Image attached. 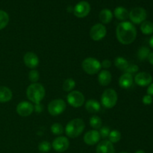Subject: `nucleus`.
<instances>
[{"label": "nucleus", "instance_id": "f257e3e1", "mask_svg": "<svg viewBox=\"0 0 153 153\" xmlns=\"http://www.w3.org/2000/svg\"><path fill=\"white\" fill-rule=\"evenodd\" d=\"M116 36L118 41L122 44H131L135 40L137 30L131 22L124 21L118 24L117 26Z\"/></svg>", "mask_w": 153, "mask_h": 153}, {"label": "nucleus", "instance_id": "f03ea898", "mask_svg": "<svg viewBox=\"0 0 153 153\" xmlns=\"http://www.w3.org/2000/svg\"><path fill=\"white\" fill-rule=\"evenodd\" d=\"M45 88L41 84L32 83L28 87L26 91L27 98L35 105L40 104L45 97Z\"/></svg>", "mask_w": 153, "mask_h": 153}, {"label": "nucleus", "instance_id": "7ed1b4c3", "mask_svg": "<svg viewBox=\"0 0 153 153\" xmlns=\"http://www.w3.org/2000/svg\"><path fill=\"white\" fill-rule=\"evenodd\" d=\"M85 128L84 120L80 118H76L70 120L65 127V133L70 138H76L82 134Z\"/></svg>", "mask_w": 153, "mask_h": 153}, {"label": "nucleus", "instance_id": "20e7f679", "mask_svg": "<svg viewBox=\"0 0 153 153\" xmlns=\"http://www.w3.org/2000/svg\"><path fill=\"white\" fill-rule=\"evenodd\" d=\"M118 96L114 89L109 88L104 91L101 96V104L105 108L110 109L114 107L117 102Z\"/></svg>", "mask_w": 153, "mask_h": 153}, {"label": "nucleus", "instance_id": "39448f33", "mask_svg": "<svg viewBox=\"0 0 153 153\" xmlns=\"http://www.w3.org/2000/svg\"><path fill=\"white\" fill-rule=\"evenodd\" d=\"M82 67L84 71L89 75L98 73L102 68L101 63L94 58H87L82 61Z\"/></svg>", "mask_w": 153, "mask_h": 153}, {"label": "nucleus", "instance_id": "423d86ee", "mask_svg": "<svg viewBox=\"0 0 153 153\" xmlns=\"http://www.w3.org/2000/svg\"><path fill=\"white\" fill-rule=\"evenodd\" d=\"M66 102L61 99H56L48 105V111L52 116H58L66 110Z\"/></svg>", "mask_w": 153, "mask_h": 153}, {"label": "nucleus", "instance_id": "0eeeda50", "mask_svg": "<svg viewBox=\"0 0 153 153\" xmlns=\"http://www.w3.org/2000/svg\"><path fill=\"white\" fill-rule=\"evenodd\" d=\"M147 16V13L144 8L140 7H134L130 11L128 18L134 24H140L144 22Z\"/></svg>", "mask_w": 153, "mask_h": 153}, {"label": "nucleus", "instance_id": "6e6552de", "mask_svg": "<svg viewBox=\"0 0 153 153\" xmlns=\"http://www.w3.org/2000/svg\"><path fill=\"white\" fill-rule=\"evenodd\" d=\"M67 102L73 108H80L85 103V99L80 91H73L67 95Z\"/></svg>", "mask_w": 153, "mask_h": 153}, {"label": "nucleus", "instance_id": "1a4fd4ad", "mask_svg": "<svg viewBox=\"0 0 153 153\" xmlns=\"http://www.w3.org/2000/svg\"><path fill=\"white\" fill-rule=\"evenodd\" d=\"M107 34L105 26L102 23H97L93 25L90 31L91 38L94 41H99L104 38Z\"/></svg>", "mask_w": 153, "mask_h": 153}, {"label": "nucleus", "instance_id": "9d476101", "mask_svg": "<svg viewBox=\"0 0 153 153\" xmlns=\"http://www.w3.org/2000/svg\"><path fill=\"white\" fill-rule=\"evenodd\" d=\"M91 11V5L86 1H79L73 8V13L78 18H84L88 16Z\"/></svg>", "mask_w": 153, "mask_h": 153}, {"label": "nucleus", "instance_id": "9b49d317", "mask_svg": "<svg viewBox=\"0 0 153 153\" xmlns=\"http://www.w3.org/2000/svg\"><path fill=\"white\" fill-rule=\"evenodd\" d=\"M70 146V141L68 138L64 136L58 137L53 140L52 144V147L54 150L58 152H64L68 149Z\"/></svg>", "mask_w": 153, "mask_h": 153}, {"label": "nucleus", "instance_id": "f8f14e48", "mask_svg": "<svg viewBox=\"0 0 153 153\" xmlns=\"http://www.w3.org/2000/svg\"><path fill=\"white\" fill-rule=\"evenodd\" d=\"M16 113L21 117H28L33 113L34 107L31 102L23 101L19 102L16 106Z\"/></svg>", "mask_w": 153, "mask_h": 153}, {"label": "nucleus", "instance_id": "ddd939ff", "mask_svg": "<svg viewBox=\"0 0 153 153\" xmlns=\"http://www.w3.org/2000/svg\"><path fill=\"white\" fill-rule=\"evenodd\" d=\"M134 82L139 86H149L152 82V76L146 72H140L134 76Z\"/></svg>", "mask_w": 153, "mask_h": 153}, {"label": "nucleus", "instance_id": "4468645a", "mask_svg": "<svg viewBox=\"0 0 153 153\" xmlns=\"http://www.w3.org/2000/svg\"><path fill=\"white\" fill-rule=\"evenodd\" d=\"M24 64L30 69H34L39 65V58L35 53L32 52H28L23 57Z\"/></svg>", "mask_w": 153, "mask_h": 153}, {"label": "nucleus", "instance_id": "2eb2a0df", "mask_svg": "<svg viewBox=\"0 0 153 153\" xmlns=\"http://www.w3.org/2000/svg\"><path fill=\"white\" fill-rule=\"evenodd\" d=\"M100 132L97 130H91L88 131L84 136V141L87 145L89 146H94L100 142Z\"/></svg>", "mask_w": 153, "mask_h": 153}, {"label": "nucleus", "instance_id": "dca6fc26", "mask_svg": "<svg viewBox=\"0 0 153 153\" xmlns=\"http://www.w3.org/2000/svg\"><path fill=\"white\" fill-rule=\"evenodd\" d=\"M96 152L97 153H115V149L111 142L104 140L99 142L96 148Z\"/></svg>", "mask_w": 153, "mask_h": 153}, {"label": "nucleus", "instance_id": "f3484780", "mask_svg": "<svg viewBox=\"0 0 153 153\" xmlns=\"http://www.w3.org/2000/svg\"><path fill=\"white\" fill-rule=\"evenodd\" d=\"M133 84L132 75L125 73L120 77L119 85L123 89H128L131 88Z\"/></svg>", "mask_w": 153, "mask_h": 153}, {"label": "nucleus", "instance_id": "a211bd4d", "mask_svg": "<svg viewBox=\"0 0 153 153\" xmlns=\"http://www.w3.org/2000/svg\"><path fill=\"white\" fill-rule=\"evenodd\" d=\"M112 80V76L108 70H102L98 76V82L102 86H107Z\"/></svg>", "mask_w": 153, "mask_h": 153}, {"label": "nucleus", "instance_id": "6ab92c4d", "mask_svg": "<svg viewBox=\"0 0 153 153\" xmlns=\"http://www.w3.org/2000/svg\"><path fill=\"white\" fill-rule=\"evenodd\" d=\"M13 94L10 88L5 86H0V102L5 103L10 101Z\"/></svg>", "mask_w": 153, "mask_h": 153}, {"label": "nucleus", "instance_id": "aec40b11", "mask_svg": "<svg viewBox=\"0 0 153 153\" xmlns=\"http://www.w3.org/2000/svg\"><path fill=\"white\" fill-rule=\"evenodd\" d=\"M100 108V103L96 100H89L85 103V108L91 114L98 113Z\"/></svg>", "mask_w": 153, "mask_h": 153}, {"label": "nucleus", "instance_id": "412c9836", "mask_svg": "<svg viewBox=\"0 0 153 153\" xmlns=\"http://www.w3.org/2000/svg\"><path fill=\"white\" fill-rule=\"evenodd\" d=\"M99 18H100V20L101 21L102 23L108 24L111 22L112 19H113V13L111 10L105 8L100 11Z\"/></svg>", "mask_w": 153, "mask_h": 153}, {"label": "nucleus", "instance_id": "4be33fe9", "mask_svg": "<svg viewBox=\"0 0 153 153\" xmlns=\"http://www.w3.org/2000/svg\"><path fill=\"white\" fill-rule=\"evenodd\" d=\"M114 13L115 17L121 21H124L128 19L129 15L128 10L123 7H117L114 11Z\"/></svg>", "mask_w": 153, "mask_h": 153}, {"label": "nucleus", "instance_id": "5701e85b", "mask_svg": "<svg viewBox=\"0 0 153 153\" xmlns=\"http://www.w3.org/2000/svg\"><path fill=\"white\" fill-rule=\"evenodd\" d=\"M114 65L119 70L126 71L129 64H128V61L124 58H123V57H117L114 60Z\"/></svg>", "mask_w": 153, "mask_h": 153}, {"label": "nucleus", "instance_id": "b1692460", "mask_svg": "<svg viewBox=\"0 0 153 153\" xmlns=\"http://www.w3.org/2000/svg\"><path fill=\"white\" fill-rule=\"evenodd\" d=\"M140 31L142 33L146 35L153 34V22L151 21H146L143 22L140 25Z\"/></svg>", "mask_w": 153, "mask_h": 153}, {"label": "nucleus", "instance_id": "393cba45", "mask_svg": "<svg viewBox=\"0 0 153 153\" xmlns=\"http://www.w3.org/2000/svg\"><path fill=\"white\" fill-rule=\"evenodd\" d=\"M9 22V16L7 12L0 10V30L5 28Z\"/></svg>", "mask_w": 153, "mask_h": 153}, {"label": "nucleus", "instance_id": "a878e982", "mask_svg": "<svg viewBox=\"0 0 153 153\" xmlns=\"http://www.w3.org/2000/svg\"><path fill=\"white\" fill-rule=\"evenodd\" d=\"M76 87V82L73 79H66L63 84V89L67 92H71Z\"/></svg>", "mask_w": 153, "mask_h": 153}, {"label": "nucleus", "instance_id": "bb28decb", "mask_svg": "<svg viewBox=\"0 0 153 153\" xmlns=\"http://www.w3.org/2000/svg\"><path fill=\"white\" fill-rule=\"evenodd\" d=\"M149 53H150V50L149 48L146 47V46H142L137 52V57L140 61H144V60L147 59Z\"/></svg>", "mask_w": 153, "mask_h": 153}, {"label": "nucleus", "instance_id": "cd10ccee", "mask_svg": "<svg viewBox=\"0 0 153 153\" xmlns=\"http://www.w3.org/2000/svg\"><path fill=\"white\" fill-rule=\"evenodd\" d=\"M102 123V120L98 116L94 115V116L91 117V119H90V125L94 129H99V128H101Z\"/></svg>", "mask_w": 153, "mask_h": 153}, {"label": "nucleus", "instance_id": "c85d7f7f", "mask_svg": "<svg viewBox=\"0 0 153 153\" xmlns=\"http://www.w3.org/2000/svg\"><path fill=\"white\" fill-rule=\"evenodd\" d=\"M109 141L112 143H116L119 142L121 139V134L118 130H113L110 132L108 135Z\"/></svg>", "mask_w": 153, "mask_h": 153}, {"label": "nucleus", "instance_id": "c756f323", "mask_svg": "<svg viewBox=\"0 0 153 153\" xmlns=\"http://www.w3.org/2000/svg\"><path fill=\"white\" fill-rule=\"evenodd\" d=\"M51 131H52V134H54L55 135H60V134L64 133V128L61 123H54L53 125L51 126Z\"/></svg>", "mask_w": 153, "mask_h": 153}, {"label": "nucleus", "instance_id": "7c9ffc66", "mask_svg": "<svg viewBox=\"0 0 153 153\" xmlns=\"http://www.w3.org/2000/svg\"><path fill=\"white\" fill-rule=\"evenodd\" d=\"M51 149H52V144L49 141H46V140L40 142L38 145V149L42 153L49 152Z\"/></svg>", "mask_w": 153, "mask_h": 153}, {"label": "nucleus", "instance_id": "2f4dec72", "mask_svg": "<svg viewBox=\"0 0 153 153\" xmlns=\"http://www.w3.org/2000/svg\"><path fill=\"white\" fill-rule=\"evenodd\" d=\"M28 79H29L30 82L32 83H37V81L40 79V73L36 70H31L28 73Z\"/></svg>", "mask_w": 153, "mask_h": 153}, {"label": "nucleus", "instance_id": "473e14b6", "mask_svg": "<svg viewBox=\"0 0 153 153\" xmlns=\"http://www.w3.org/2000/svg\"><path fill=\"white\" fill-rule=\"evenodd\" d=\"M100 134V137H102V138H106V137H108L109 134H110L111 131L110 128L108 127H102L100 128V131H99Z\"/></svg>", "mask_w": 153, "mask_h": 153}, {"label": "nucleus", "instance_id": "72a5a7b5", "mask_svg": "<svg viewBox=\"0 0 153 153\" xmlns=\"http://www.w3.org/2000/svg\"><path fill=\"white\" fill-rule=\"evenodd\" d=\"M138 70H139V67H137V65H135V64H129L128 67H127L126 70L125 72L126 73L132 75L134 74V73H137Z\"/></svg>", "mask_w": 153, "mask_h": 153}, {"label": "nucleus", "instance_id": "f704fd0d", "mask_svg": "<svg viewBox=\"0 0 153 153\" xmlns=\"http://www.w3.org/2000/svg\"><path fill=\"white\" fill-rule=\"evenodd\" d=\"M143 103L144 105H150L152 103L153 101V99L152 96H149V95H145L144 97H143Z\"/></svg>", "mask_w": 153, "mask_h": 153}, {"label": "nucleus", "instance_id": "c9c22d12", "mask_svg": "<svg viewBox=\"0 0 153 153\" xmlns=\"http://www.w3.org/2000/svg\"><path fill=\"white\" fill-rule=\"evenodd\" d=\"M111 61H109V60L108 59L104 60V61L101 63V66L103 68L108 69L111 67Z\"/></svg>", "mask_w": 153, "mask_h": 153}, {"label": "nucleus", "instance_id": "e433bc0d", "mask_svg": "<svg viewBox=\"0 0 153 153\" xmlns=\"http://www.w3.org/2000/svg\"><path fill=\"white\" fill-rule=\"evenodd\" d=\"M146 92H147V95L152 96H152H153V83H151L150 85H149V87H148Z\"/></svg>", "mask_w": 153, "mask_h": 153}, {"label": "nucleus", "instance_id": "4c0bfd02", "mask_svg": "<svg viewBox=\"0 0 153 153\" xmlns=\"http://www.w3.org/2000/svg\"><path fill=\"white\" fill-rule=\"evenodd\" d=\"M43 105H41L40 104H37L36 105V106L34 107V110L37 112V113H40V112L43 111Z\"/></svg>", "mask_w": 153, "mask_h": 153}, {"label": "nucleus", "instance_id": "58836bf2", "mask_svg": "<svg viewBox=\"0 0 153 153\" xmlns=\"http://www.w3.org/2000/svg\"><path fill=\"white\" fill-rule=\"evenodd\" d=\"M147 59H148V61H149V62L150 63V64L153 66V52L149 53V56H148Z\"/></svg>", "mask_w": 153, "mask_h": 153}, {"label": "nucleus", "instance_id": "ea45409f", "mask_svg": "<svg viewBox=\"0 0 153 153\" xmlns=\"http://www.w3.org/2000/svg\"><path fill=\"white\" fill-rule=\"evenodd\" d=\"M149 45H150L151 47L153 49V35L151 37L150 40H149Z\"/></svg>", "mask_w": 153, "mask_h": 153}, {"label": "nucleus", "instance_id": "a19ab883", "mask_svg": "<svg viewBox=\"0 0 153 153\" xmlns=\"http://www.w3.org/2000/svg\"><path fill=\"white\" fill-rule=\"evenodd\" d=\"M135 153H146V152H144L143 150H138V151H137Z\"/></svg>", "mask_w": 153, "mask_h": 153}, {"label": "nucleus", "instance_id": "79ce46f5", "mask_svg": "<svg viewBox=\"0 0 153 153\" xmlns=\"http://www.w3.org/2000/svg\"><path fill=\"white\" fill-rule=\"evenodd\" d=\"M120 153H128V152H120Z\"/></svg>", "mask_w": 153, "mask_h": 153}]
</instances>
